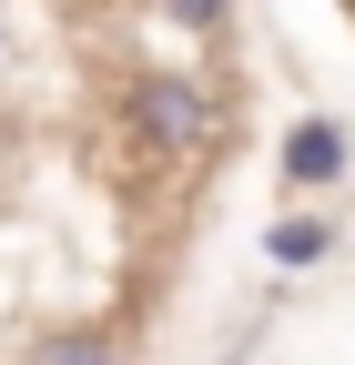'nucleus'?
<instances>
[{"label": "nucleus", "mask_w": 355, "mask_h": 365, "mask_svg": "<svg viewBox=\"0 0 355 365\" xmlns=\"http://www.w3.org/2000/svg\"><path fill=\"white\" fill-rule=\"evenodd\" d=\"M132 132H143V153H153V163L193 153L203 132H213L203 81H193V71H143V81H132Z\"/></svg>", "instance_id": "1"}, {"label": "nucleus", "mask_w": 355, "mask_h": 365, "mask_svg": "<svg viewBox=\"0 0 355 365\" xmlns=\"http://www.w3.org/2000/svg\"><path fill=\"white\" fill-rule=\"evenodd\" d=\"M284 182H294V193L345 182V132H335V122H294V132H284Z\"/></svg>", "instance_id": "2"}, {"label": "nucleus", "mask_w": 355, "mask_h": 365, "mask_svg": "<svg viewBox=\"0 0 355 365\" xmlns=\"http://www.w3.org/2000/svg\"><path fill=\"white\" fill-rule=\"evenodd\" d=\"M264 254H274L284 274H304V264H325V254H335V223H325V213H284L274 234H264Z\"/></svg>", "instance_id": "3"}, {"label": "nucleus", "mask_w": 355, "mask_h": 365, "mask_svg": "<svg viewBox=\"0 0 355 365\" xmlns=\"http://www.w3.org/2000/svg\"><path fill=\"white\" fill-rule=\"evenodd\" d=\"M163 11L183 21V31H213V21H224V0H163Z\"/></svg>", "instance_id": "4"}, {"label": "nucleus", "mask_w": 355, "mask_h": 365, "mask_svg": "<svg viewBox=\"0 0 355 365\" xmlns=\"http://www.w3.org/2000/svg\"><path fill=\"white\" fill-rule=\"evenodd\" d=\"M0 153H11V122H0Z\"/></svg>", "instance_id": "5"}]
</instances>
